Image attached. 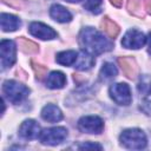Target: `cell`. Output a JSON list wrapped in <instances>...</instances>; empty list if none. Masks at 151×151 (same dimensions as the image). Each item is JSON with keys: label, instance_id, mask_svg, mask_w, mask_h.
Returning <instances> with one entry per match:
<instances>
[{"label": "cell", "instance_id": "44dd1931", "mask_svg": "<svg viewBox=\"0 0 151 151\" xmlns=\"http://www.w3.org/2000/svg\"><path fill=\"white\" fill-rule=\"evenodd\" d=\"M100 6H101V0H86L84 4V8L87 9L88 12L98 14L100 12Z\"/></svg>", "mask_w": 151, "mask_h": 151}, {"label": "cell", "instance_id": "4fadbf2b", "mask_svg": "<svg viewBox=\"0 0 151 151\" xmlns=\"http://www.w3.org/2000/svg\"><path fill=\"white\" fill-rule=\"evenodd\" d=\"M50 15L53 20L58 21V22H68L72 20V14L70 13V11L61 6V5H52L50 8Z\"/></svg>", "mask_w": 151, "mask_h": 151}, {"label": "cell", "instance_id": "4316f807", "mask_svg": "<svg viewBox=\"0 0 151 151\" xmlns=\"http://www.w3.org/2000/svg\"><path fill=\"white\" fill-rule=\"evenodd\" d=\"M146 9H147V12L151 14V0H147V1H146Z\"/></svg>", "mask_w": 151, "mask_h": 151}, {"label": "cell", "instance_id": "cb8c5ba5", "mask_svg": "<svg viewBox=\"0 0 151 151\" xmlns=\"http://www.w3.org/2000/svg\"><path fill=\"white\" fill-rule=\"evenodd\" d=\"M79 149H80V150H88V149L101 150V145H99V144H97V143H90V142H86V143L79 145Z\"/></svg>", "mask_w": 151, "mask_h": 151}, {"label": "cell", "instance_id": "6da1fadb", "mask_svg": "<svg viewBox=\"0 0 151 151\" xmlns=\"http://www.w3.org/2000/svg\"><path fill=\"white\" fill-rule=\"evenodd\" d=\"M79 44L83 51L92 55L101 54L104 52L112 50L113 47V44L93 27H85L80 31Z\"/></svg>", "mask_w": 151, "mask_h": 151}, {"label": "cell", "instance_id": "484cf974", "mask_svg": "<svg viewBox=\"0 0 151 151\" xmlns=\"http://www.w3.org/2000/svg\"><path fill=\"white\" fill-rule=\"evenodd\" d=\"M110 2H111L113 6H116V7H120L122 4H123V0H110Z\"/></svg>", "mask_w": 151, "mask_h": 151}, {"label": "cell", "instance_id": "83f0119b", "mask_svg": "<svg viewBox=\"0 0 151 151\" xmlns=\"http://www.w3.org/2000/svg\"><path fill=\"white\" fill-rule=\"evenodd\" d=\"M147 39H149V46H150V48H151V32L149 33V38H147Z\"/></svg>", "mask_w": 151, "mask_h": 151}, {"label": "cell", "instance_id": "7c38bea8", "mask_svg": "<svg viewBox=\"0 0 151 151\" xmlns=\"http://www.w3.org/2000/svg\"><path fill=\"white\" fill-rule=\"evenodd\" d=\"M0 22H1V29L4 32H13V31H17L21 26L20 19L8 13H1Z\"/></svg>", "mask_w": 151, "mask_h": 151}, {"label": "cell", "instance_id": "ac0fdd59", "mask_svg": "<svg viewBox=\"0 0 151 151\" xmlns=\"http://www.w3.org/2000/svg\"><path fill=\"white\" fill-rule=\"evenodd\" d=\"M77 58H78V53L76 51H63L57 54L55 61L60 65L70 66V65H74Z\"/></svg>", "mask_w": 151, "mask_h": 151}, {"label": "cell", "instance_id": "8992f818", "mask_svg": "<svg viewBox=\"0 0 151 151\" xmlns=\"http://www.w3.org/2000/svg\"><path fill=\"white\" fill-rule=\"evenodd\" d=\"M78 129L84 133L99 134L104 129V122L98 116H85L79 119Z\"/></svg>", "mask_w": 151, "mask_h": 151}, {"label": "cell", "instance_id": "30bf717a", "mask_svg": "<svg viewBox=\"0 0 151 151\" xmlns=\"http://www.w3.org/2000/svg\"><path fill=\"white\" fill-rule=\"evenodd\" d=\"M118 64L125 74L126 78L129 79H136L138 76V65L132 57H119L118 58Z\"/></svg>", "mask_w": 151, "mask_h": 151}, {"label": "cell", "instance_id": "ffe728a7", "mask_svg": "<svg viewBox=\"0 0 151 151\" xmlns=\"http://www.w3.org/2000/svg\"><path fill=\"white\" fill-rule=\"evenodd\" d=\"M18 45H19V48H20L22 52L27 53V54L37 53L38 50H39V46H38L35 42H33V41L26 39L25 37L18 38Z\"/></svg>", "mask_w": 151, "mask_h": 151}, {"label": "cell", "instance_id": "ba28073f", "mask_svg": "<svg viewBox=\"0 0 151 151\" xmlns=\"http://www.w3.org/2000/svg\"><path fill=\"white\" fill-rule=\"evenodd\" d=\"M146 37L144 35V33H142L138 29L131 28L129 29L125 35L122 39V45L125 48H131V50H138L140 47H143L146 42Z\"/></svg>", "mask_w": 151, "mask_h": 151}, {"label": "cell", "instance_id": "3957f363", "mask_svg": "<svg viewBox=\"0 0 151 151\" xmlns=\"http://www.w3.org/2000/svg\"><path fill=\"white\" fill-rule=\"evenodd\" d=\"M5 97L13 104H19L29 94V88L15 80H6L2 85Z\"/></svg>", "mask_w": 151, "mask_h": 151}, {"label": "cell", "instance_id": "f1b7e54d", "mask_svg": "<svg viewBox=\"0 0 151 151\" xmlns=\"http://www.w3.org/2000/svg\"><path fill=\"white\" fill-rule=\"evenodd\" d=\"M66 1H68V2H79L81 0H66Z\"/></svg>", "mask_w": 151, "mask_h": 151}, {"label": "cell", "instance_id": "9a60e30c", "mask_svg": "<svg viewBox=\"0 0 151 151\" xmlns=\"http://www.w3.org/2000/svg\"><path fill=\"white\" fill-rule=\"evenodd\" d=\"M66 84V77L63 72L60 71H53L48 74L47 80H46V86L52 90L57 88H63Z\"/></svg>", "mask_w": 151, "mask_h": 151}, {"label": "cell", "instance_id": "52a82bcc", "mask_svg": "<svg viewBox=\"0 0 151 151\" xmlns=\"http://www.w3.org/2000/svg\"><path fill=\"white\" fill-rule=\"evenodd\" d=\"M15 52L17 47L14 41L4 39L0 42V57H1V68L5 70L11 67L15 63Z\"/></svg>", "mask_w": 151, "mask_h": 151}, {"label": "cell", "instance_id": "603a6c76", "mask_svg": "<svg viewBox=\"0 0 151 151\" xmlns=\"http://www.w3.org/2000/svg\"><path fill=\"white\" fill-rule=\"evenodd\" d=\"M4 4L13 7V8H17V9H21L25 7V0H1Z\"/></svg>", "mask_w": 151, "mask_h": 151}, {"label": "cell", "instance_id": "d6986e66", "mask_svg": "<svg viewBox=\"0 0 151 151\" xmlns=\"http://www.w3.org/2000/svg\"><path fill=\"white\" fill-rule=\"evenodd\" d=\"M117 74H118L117 67L112 63H104L99 72V78L103 81H107V80L113 79Z\"/></svg>", "mask_w": 151, "mask_h": 151}, {"label": "cell", "instance_id": "5b68a950", "mask_svg": "<svg viewBox=\"0 0 151 151\" xmlns=\"http://www.w3.org/2000/svg\"><path fill=\"white\" fill-rule=\"evenodd\" d=\"M110 96L113 99V101L117 103L118 105L127 106L132 101V96H131L130 86L127 84H125V83L113 84L110 87Z\"/></svg>", "mask_w": 151, "mask_h": 151}, {"label": "cell", "instance_id": "e0dca14e", "mask_svg": "<svg viewBox=\"0 0 151 151\" xmlns=\"http://www.w3.org/2000/svg\"><path fill=\"white\" fill-rule=\"evenodd\" d=\"M100 27H101V29H103L111 39H114V38L119 34V31H120L119 26H118L113 20H111L109 17H105V18L101 20Z\"/></svg>", "mask_w": 151, "mask_h": 151}, {"label": "cell", "instance_id": "5bb4252c", "mask_svg": "<svg viewBox=\"0 0 151 151\" xmlns=\"http://www.w3.org/2000/svg\"><path fill=\"white\" fill-rule=\"evenodd\" d=\"M41 118L50 123H55L63 119V113L57 105L48 104L41 110Z\"/></svg>", "mask_w": 151, "mask_h": 151}, {"label": "cell", "instance_id": "f546056e", "mask_svg": "<svg viewBox=\"0 0 151 151\" xmlns=\"http://www.w3.org/2000/svg\"><path fill=\"white\" fill-rule=\"evenodd\" d=\"M149 92L151 93V85H150V88H149Z\"/></svg>", "mask_w": 151, "mask_h": 151}, {"label": "cell", "instance_id": "d4e9b609", "mask_svg": "<svg viewBox=\"0 0 151 151\" xmlns=\"http://www.w3.org/2000/svg\"><path fill=\"white\" fill-rule=\"evenodd\" d=\"M127 8H129V11H130L131 13L137 14L136 11H137L139 7H138V5L136 4V0H129V2H127Z\"/></svg>", "mask_w": 151, "mask_h": 151}, {"label": "cell", "instance_id": "9c48e42d", "mask_svg": "<svg viewBox=\"0 0 151 151\" xmlns=\"http://www.w3.org/2000/svg\"><path fill=\"white\" fill-rule=\"evenodd\" d=\"M28 31L32 35L42 40H52L57 38V32L42 22H37V21L31 22L28 26Z\"/></svg>", "mask_w": 151, "mask_h": 151}, {"label": "cell", "instance_id": "8fae6325", "mask_svg": "<svg viewBox=\"0 0 151 151\" xmlns=\"http://www.w3.org/2000/svg\"><path fill=\"white\" fill-rule=\"evenodd\" d=\"M19 134L25 139H34L40 134V126L33 119H26L19 127Z\"/></svg>", "mask_w": 151, "mask_h": 151}, {"label": "cell", "instance_id": "2e32d148", "mask_svg": "<svg viewBox=\"0 0 151 151\" xmlns=\"http://www.w3.org/2000/svg\"><path fill=\"white\" fill-rule=\"evenodd\" d=\"M94 63H96V60L92 57V54L83 51V52H80L78 54V58H77V60L74 63V67L78 71H87V70L92 68Z\"/></svg>", "mask_w": 151, "mask_h": 151}, {"label": "cell", "instance_id": "7a4b0ae2", "mask_svg": "<svg viewBox=\"0 0 151 151\" xmlns=\"http://www.w3.org/2000/svg\"><path fill=\"white\" fill-rule=\"evenodd\" d=\"M119 140L123 146L131 150H142L147 144L145 133L139 129L124 130L119 137Z\"/></svg>", "mask_w": 151, "mask_h": 151}, {"label": "cell", "instance_id": "7402d4cb", "mask_svg": "<svg viewBox=\"0 0 151 151\" xmlns=\"http://www.w3.org/2000/svg\"><path fill=\"white\" fill-rule=\"evenodd\" d=\"M31 65H32V67H33V71H34V73H35V77L41 80V79L46 76V73H47V67L44 66V65H41V64H38V63H35V61H33V60L31 61Z\"/></svg>", "mask_w": 151, "mask_h": 151}, {"label": "cell", "instance_id": "277c9868", "mask_svg": "<svg viewBox=\"0 0 151 151\" xmlns=\"http://www.w3.org/2000/svg\"><path fill=\"white\" fill-rule=\"evenodd\" d=\"M66 137H67V130L63 126L45 129L39 134L40 142L45 145H51V146L63 143L66 139Z\"/></svg>", "mask_w": 151, "mask_h": 151}]
</instances>
